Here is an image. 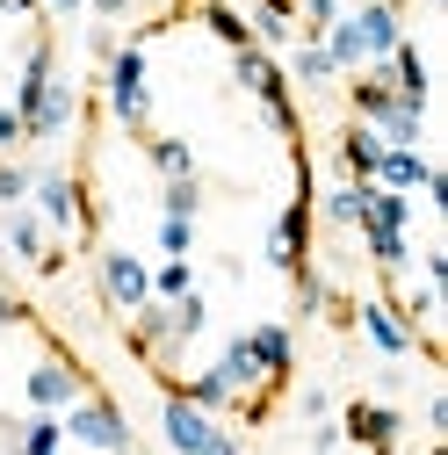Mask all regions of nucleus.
<instances>
[{
    "instance_id": "6",
    "label": "nucleus",
    "mask_w": 448,
    "mask_h": 455,
    "mask_svg": "<svg viewBox=\"0 0 448 455\" xmlns=\"http://www.w3.org/2000/svg\"><path fill=\"white\" fill-rule=\"evenodd\" d=\"M94 290H101L108 311H124V318H131V311L152 297V260L131 253V246H101V253H94Z\"/></svg>"
},
{
    "instance_id": "24",
    "label": "nucleus",
    "mask_w": 448,
    "mask_h": 455,
    "mask_svg": "<svg viewBox=\"0 0 448 455\" xmlns=\"http://www.w3.org/2000/svg\"><path fill=\"white\" fill-rule=\"evenodd\" d=\"M290 282H297V318H325L332 304H340V297H332V282H325L318 267H297Z\"/></svg>"
},
{
    "instance_id": "30",
    "label": "nucleus",
    "mask_w": 448,
    "mask_h": 455,
    "mask_svg": "<svg viewBox=\"0 0 448 455\" xmlns=\"http://www.w3.org/2000/svg\"><path fill=\"white\" fill-rule=\"evenodd\" d=\"M116 51H124V36L108 29V22H94V29H87V59H94V66H108Z\"/></svg>"
},
{
    "instance_id": "3",
    "label": "nucleus",
    "mask_w": 448,
    "mask_h": 455,
    "mask_svg": "<svg viewBox=\"0 0 448 455\" xmlns=\"http://www.w3.org/2000/svg\"><path fill=\"white\" fill-rule=\"evenodd\" d=\"M101 87H108V116H116L131 138H152V66H145V36H131L116 59L101 66Z\"/></svg>"
},
{
    "instance_id": "4",
    "label": "nucleus",
    "mask_w": 448,
    "mask_h": 455,
    "mask_svg": "<svg viewBox=\"0 0 448 455\" xmlns=\"http://www.w3.org/2000/svg\"><path fill=\"white\" fill-rule=\"evenodd\" d=\"M159 441L174 455H239V434L224 427L217 412H196L188 397H174V390H159Z\"/></svg>"
},
{
    "instance_id": "29",
    "label": "nucleus",
    "mask_w": 448,
    "mask_h": 455,
    "mask_svg": "<svg viewBox=\"0 0 448 455\" xmlns=\"http://www.w3.org/2000/svg\"><path fill=\"white\" fill-rule=\"evenodd\" d=\"M196 253V224L188 217H159V260H188Z\"/></svg>"
},
{
    "instance_id": "35",
    "label": "nucleus",
    "mask_w": 448,
    "mask_h": 455,
    "mask_svg": "<svg viewBox=\"0 0 448 455\" xmlns=\"http://www.w3.org/2000/svg\"><path fill=\"white\" fill-rule=\"evenodd\" d=\"M80 8H87V15H101V22H116V15H131V8H138V0H80Z\"/></svg>"
},
{
    "instance_id": "10",
    "label": "nucleus",
    "mask_w": 448,
    "mask_h": 455,
    "mask_svg": "<svg viewBox=\"0 0 448 455\" xmlns=\"http://www.w3.org/2000/svg\"><path fill=\"white\" fill-rule=\"evenodd\" d=\"M355 325H362V339H369L383 362L427 355V347H420V332H412V325H405V311H398V297H369V304H355Z\"/></svg>"
},
{
    "instance_id": "1",
    "label": "nucleus",
    "mask_w": 448,
    "mask_h": 455,
    "mask_svg": "<svg viewBox=\"0 0 448 455\" xmlns=\"http://www.w3.org/2000/svg\"><path fill=\"white\" fill-rule=\"evenodd\" d=\"M15 116H22V145H51V138H66L73 116H80V87L59 73V51H51V36L29 44V59H22V80H15Z\"/></svg>"
},
{
    "instance_id": "33",
    "label": "nucleus",
    "mask_w": 448,
    "mask_h": 455,
    "mask_svg": "<svg viewBox=\"0 0 448 455\" xmlns=\"http://www.w3.org/2000/svg\"><path fill=\"white\" fill-rule=\"evenodd\" d=\"M22 318H29V304L8 290V282H0V325H22Z\"/></svg>"
},
{
    "instance_id": "31",
    "label": "nucleus",
    "mask_w": 448,
    "mask_h": 455,
    "mask_svg": "<svg viewBox=\"0 0 448 455\" xmlns=\"http://www.w3.org/2000/svg\"><path fill=\"white\" fill-rule=\"evenodd\" d=\"M15 152H22V116L0 101V159H15Z\"/></svg>"
},
{
    "instance_id": "14",
    "label": "nucleus",
    "mask_w": 448,
    "mask_h": 455,
    "mask_svg": "<svg viewBox=\"0 0 448 455\" xmlns=\"http://www.w3.org/2000/svg\"><path fill=\"white\" fill-rule=\"evenodd\" d=\"M0 246H8L22 267H44V253H51V232H44V217L22 203V210H0Z\"/></svg>"
},
{
    "instance_id": "7",
    "label": "nucleus",
    "mask_w": 448,
    "mask_h": 455,
    "mask_svg": "<svg viewBox=\"0 0 448 455\" xmlns=\"http://www.w3.org/2000/svg\"><path fill=\"white\" fill-rule=\"evenodd\" d=\"M94 383H87V369L73 362V355H36L29 362V376H22V397H29V412H66V405H80Z\"/></svg>"
},
{
    "instance_id": "2",
    "label": "nucleus",
    "mask_w": 448,
    "mask_h": 455,
    "mask_svg": "<svg viewBox=\"0 0 448 455\" xmlns=\"http://www.w3.org/2000/svg\"><path fill=\"white\" fill-rule=\"evenodd\" d=\"M232 80L268 108L275 138H283V145H304V124H297V101H290V80H283V59H275V51H260V44L232 51Z\"/></svg>"
},
{
    "instance_id": "20",
    "label": "nucleus",
    "mask_w": 448,
    "mask_h": 455,
    "mask_svg": "<svg viewBox=\"0 0 448 455\" xmlns=\"http://www.w3.org/2000/svg\"><path fill=\"white\" fill-rule=\"evenodd\" d=\"M145 159H152L159 181H196V152H188V138H145Z\"/></svg>"
},
{
    "instance_id": "19",
    "label": "nucleus",
    "mask_w": 448,
    "mask_h": 455,
    "mask_svg": "<svg viewBox=\"0 0 448 455\" xmlns=\"http://www.w3.org/2000/svg\"><path fill=\"white\" fill-rule=\"evenodd\" d=\"M283 80H290V87H311V94H318V87H332L340 73H332V59H325L318 44H290V66H283Z\"/></svg>"
},
{
    "instance_id": "22",
    "label": "nucleus",
    "mask_w": 448,
    "mask_h": 455,
    "mask_svg": "<svg viewBox=\"0 0 448 455\" xmlns=\"http://www.w3.org/2000/svg\"><path fill=\"white\" fill-rule=\"evenodd\" d=\"M369 239V260H376V275H390V282H398L405 267H412V239L405 232H362Z\"/></svg>"
},
{
    "instance_id": "18",
    "label": "nucleus",
    "mask_w": 448,
    "mask_h": 455,
    "mask_svg": "<svg viewBox=\"0 0 448 455\" xmlns=\"http://www.w3.org/2000/svg\"><path fill=\"white\" fill-rule=\"evenodd\" d=\"M412 224V196H390L376 181H362V224L355 232H405Z\"/></svg>"
},
{
    "instance_id": "38",
    "label": "nucleus",
    "mask_w": 448,
    "mask_h": 455,
    "mask_svg": "<svg viewBox=\"0 0 448 455\" xmlns=\"http://www.w3.org/2000/svg\"><path fill=\"white\" fill-rule=\"evenodd\" d=\"M427 455H448V448H427Z\"/></svg>"
},
{
    "instance_id": "36",
    "label": "nucleus",
    "mask_w": 448,
    "mask_h": 455,
    "mask_svg": "<svg viewBox=\"0 0 448 455\" xmlns=\"http://www.w3.org/2000/svg\"><path fill=\"white\" fill-rule=\"evenodd\" d=\"M0 15H44L36 0H0Z\"/></svg>"
},
{
    "instance_id": "15",
    "label": "nucleus",
    "mask_w": 448,
    "mask_h": 455,
    "mask_svg": "<svg viewBox=\"0 0 448 455\" xmlns=\"http://www.w3.org/2000/svg\"><path fill=\"white\" fill-rule=\"evenodd\" d=\"M383 80H390V94H398V101H412V108H427V94H434L427 59H420V44H412V36H405V44L383 59Z\"/></svg>"
},
{
    "instance_id": "27",
    "label": "nucleus",
    "mask_w": 448,
    "mask_h": 455,
    "mask_svg": "<svg viewBox=\"0 0 448 455\" xmlns=\"http://www.w3.org/2000/svg\"><path fill=\"white\" fill-rule=\"evenodd\" d=\"M188 290H196V267H188V260H159V267H152V297H159V304H174V297H188Z\"/></svg>"
},
{
    "instance_id": "39",
    "label": "nucleus",
    "mask_w": 448,
    "mask_h": 455,
    "mask_svg": "<svg viewBox=\"0 0 448 455\" xmlns=\"http://www.w3.org/2000/svg\"><path fill=\"white\" fill-rule=\"evenodd\" d=\"M131 455H138V448H131Z\"/></svg>"
},
{
    "instance_id": "23",
    "label": "nucleus",
    "mask_w": 448,
    "mask_h": 455,
    "mask_svg": "<svg viewBox=\"0 0 448 455\" xmlns=\"http://www.w3.org/2000/svg\"><path fill=\"white\" fill-rule=\"evenodd\" d=\"M311 210H325V224L355 232V224H362V181H332V188H325V203H311Z\"/></svg>"
},
{
    "instance_id": "28",
    "label": "nucleus",
    "mask_w": 448,
    "mask_h": 455,
    "mask_svg": "<svg viewBox=\"0 0 448 455\" xmlns=\"http://www.w3.org/2000/svg\"><path fill=\"white\" fill-rule=\"evenodd\" d=\"M29 181H36L29 159H0V210H22L29 203Z\"/></svg>"
},
{
    "instance_id": "16",
    "label": "nucleus",
    "mask_w": 448,
    "mask_h": 455,
    "mask_svg": "<svg viewBox=\"0 0 448 455\" xmlns=\"http://www.w3.org/2000/svg\"><path fill=\"white\" fill-rule=\"evenodd\" d=\"M427 181H434L427 152H383L376 159V188H390V196H427Z\"/></svg>"
},
{
    "instance_id": "21",
    "label": "nucleus",
    "mask_w": 448,
    "mask_h": 455,
    "mask_svg": "<svg viewBox=\"0 0 448 455\" xmlns=\"http://www.w3.org/2000/svg\"><path fill=\"white\" fill-rule=\"evenodd\" d=\"M196 15H203V29H210L224 51H246V44H253V29H246V15L232 8V0H203Z\"/></svg>"
},
{
    "instance_id": "9",
    "label": "nucleus",
    "mask_w": 448,
    "mask_h": 455,
    "mask_svg": "<svg viewBox=\"0 0 448 455\" xmlns=\"http://www.w3.org/2000/svg\"><path fill=\"white\" fill-rule=\"evenodd\" d=\"M29 210L44 217V232H80V224H87L80 181L66 174V166H36V181H29Z\"/></svg>"
},
{
    "instance_id": "37",
    "label": "nucleus",
    "mask_w": 448,
    "mask_h": 455,
    "mask_svg": "<svg viewBox=\"0 0 448 455\" xmlns=\"http://www.w3.org/2000/svg\"><path fill=\"white\" fill-rule=\"evenodd\" d=\"M36 8H51V15H80V0H36Z\"/></svg>"
},
{
    "instance_id": "25",
    "label": "nucleus",
    "mask_w": 448,
    "mask_h": 455,
    "mask_svg": "<svg viewBox=\"0 0 448 455\" xmlns=\"http://www.w3.org/2000/svg\"><path fill=\"white\" fill-rule=\"evenodd\" d=\"M348 8H340V0H297V44H318L332 22H340Z\"/></svg>"
},
{
    "instance_id": "11",
    "label": "nucleus",
    "mask_w": 448,
    "mask_h": 455,
    "mask_svg": "<svg viewBox=\"0 0 448 455\" xmlns=\"http://www.w3.org/2000/svg\"><path fill=\"white\" fill-rule=\"evenodd\" d=\"M246 355H253V369H260L268 390H283L290 369H297V332L283 318H260V325H246Z\"/></svg>"
},
{
    "instance_id": "5",
    "label": "nucleus",
    "mask_w": 448,
    "mask_h": 455,
    "mask_svg": "<svg viewBox=\"0 0 448 455\" xmlns=\"http://www.w3.org/2000/svg\"><path fill=\"white\" fill-rule=\"evenodd\" d=\"M59 419H66V441H80V448H94V455H131V448H138L124 405H116V397H101V390H87L80 405H66Z\"/></svg>"
},
{
    "instance_id": "8",
    "label": "nucleus",
    "mask_w": 448,
    "mask_h": 455,
    "mask_svg": "<svg viewBox=\"0 0 448 455\" xmlns=\"http://www.w3.org/2000/svg\"><path fill=\"white\" fill-rule=\"evenodd\" d=\"M340 441H355V448H369V455H398V441H405V412L383 405V397H355V405L340 412Z\"/></svg>"
},
{
    "instance_id": "32",
    "label": "nucleus",
    "mask_w": 448,
    "mask_h": 455,
    "mask_svg": "<svg viewBox=\"0 0 448 455\" xmlns=\"http://www.w3.org/2000/svg\"><path fill=\"white\" fill-rule=\"evenodd\" d=\"M311 455H340V419H311Z\"/></svg>"
},
{
    "instance_id": "17",
    "label": "nucleus",
    "mask_w": 448,
    "mask_h": 455,
    "mask_svg": "<svg viewBox=\"0 0 448 455\" xmlns=\"http://www.w3.org/2000/svg\"><path fill=\"white\" fill-rule=\"evenodd\" d=\"M376 159H383V138L369 124H340V181H376Z\"/></svg>"
},
{
    "instance_id": "26",
    "label": "nucleus",
    "mask_w": 448,
    "mask_h": 455,
    "mask_svg": "<svg viewBox=\"0 0 448 455\" xmlns=\"http://www.w3.org/2000/svg\"><path fill=\"white\" fill-rule=\"evenodd\" d=\"M159 217H203V181H159Z\"/></svg>"
},
{
    "instance_id": "13",
    "label": "nucleus",
    "mask_w": 448,
    "mask_h": 455,
    "mask_svg": "<svg viewBox=\"0 0 448 455\" xmlns=\"http://www.w3.org/2000/svg\"><path fill=\"white\" fill-rule=\"evenodd\" d=\"M131 347H138L145 362H174V355H181V347H174V304L145 297V304L131 311Z\"/></svg>"
},
{
    "instance_id": "12",
    "label": "nucleus",
    "mask_w": 448,
    "mask_h": 455,
    "mask_svg": "<svg viewBox=\"0 0 448 455\" xmlns=\"http://www.w3.org/2000/svg\"><path fill=\"white\" fill-rule=\"evenodd\" d=\"M348 22H355V36H362V59H369V66H383L390 51L405 44V8H398V0H362Z\"/></svg>"
},
{
    "instance_id": "34",
    "label": "nucleus",
    "mask_w": 448,
    "mask_h": 455,
    "mask_svg": "<svg viewBox=\"0 0 448 455\" xmlns=\"http://www.w3.org/2000/svg\"><path fill=\"white\" fill-rule=\"evenodd\" d=\"M297 405H304V419H332V397H325V390H318V383H311V390H304V397H297Z\"/></svg>"
}]
</instances>
